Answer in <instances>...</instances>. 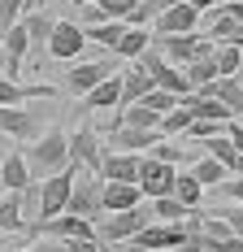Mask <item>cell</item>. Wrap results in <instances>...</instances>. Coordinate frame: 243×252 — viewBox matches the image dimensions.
Here are the masks:
<instances>
[{
  "label": "cell",
  "instance_id": "obj_33",
  "mask_svg": "<svg viewBox=\"0 0 243 252\" xmlns=\"http://www.w3.org/2000/svg\"><path fill=\"white\" fill-rule=\"evenodd\" d=\"M122 122H126V126H156V130H161V113H156V109H148L144 100H135V104H126Z\"/></svg>",
  "mask_w": 243,
  "mask_h": 252
},
{
  "label": "cell",
  "instance_id": "obj_12",
  "mask_svg": "<svg viewBox=\"0 0 243 252\" xmlns=\"http://www.w3.org/2000/svg\"><path fill=\"white\" fill-rule=\"evenodd\" d=\"M139 161H144V152H118V148H104L96 174L104 178V183H109V178H118V183H139Z\"/></svg>",
  "mask_w": 243,
  "mask_h": 252
},
{
  "label": "cell",
  "instance_id": "obj_19",
  "mask_svg": "<svg viewBox=\"0 0 243 252\" xmlns=\"http://www.w3.org/2000/svg\"><path fill=\"white\" fill-rule=\"evenodd\" d=\"M126 26L130 22H122V18H109V22H87L83 31H87V44H100V48H118L122 44V35H126Z\"/></svg>",
  "mask_w": 243,
  "mask_h": 252
},
{
  "label": "cell",
  "instance_id": "obj_23",
  "mask_svg": "<svg viewBox=\"0 0 243 252\" xmlns=\"http://www.w3.org/2000/svg\"><path fill=\"white\" fill-rule=\"evenodd\" d=\"M182 70H187V78H191V92L213 87V83H217V61H213V52H200V57H195V61H187Z\"/></svg>",
  "mask_w": 243,
  "mask_h": 252
},
{
  "label": "cell",
  "instance_id": "obj_32",
  "mask_svg": "<svg viewBox=\"0 0 243 252\" xmlns=\"http://www.w3.org/2000/svg\"><path fill=\"white\" fill-rule=\"evenodd\" d=\"M191 122H195V118H191V109L178 100L170 113H161V135H187V126H191Z\"/></svg>",
  "mask_w": 243,
  "mask_h": 252
},
{
  "label": "cell",
  "instance_id": "obj_29",
  "mask_svg": "<svg viewBox=\"0 0 243 252\" xmlns=\"http://www.w3.org/2000/svg\"><path fill=\"white\" fill-rule=\"evenodd\" d=\"M191 174L200 178L204 187H217V183H226V178H230V170L221 165L217 157H209V152H204V157H200V161H195V165H191Z\"/></svg>",
  "mask_w": 243,
  "mask_h": 252
},
{
  "label": "cell",
  "instance_id": "obj_40",
  "mask_svg": "<svg viewBox=\"0 0 243 252\" xmlns=\"http://www.w3.org/2000/svg\"><path fill=\"white\" fill-rule=\"evenodd\" d=\"M18 252H65V244H39V248H18Z\"/></svg>",
  "mask_w": 243,
  "mask_h": 252
},
{
  "label": "cell",
  "instance_id": "obj_13",
  "mask_svg": "<svg viewBox=\"0 0 243 252\" xmlns=\"http://www.w3.org/2000/svg\"><path fill=\"white\" fill-rule=\"evenodd\" d=\"M100 157H104V144H100L96 126H78L74 139H70V161L78 165V170H91V174H96V170H100Z\"/></svg>",
  "mask_w": 243,
  "mask_h": 252
},
{
  "label": "cell",
  "instance_id": "obj_18",
  "mask_svg": "<svg viewBox=\"0 0 243 252\" xmlns=\"http://www.w3.org/2000/svg\"><path fill=\"white\" fill-rule=\"evenodd\" d=\"M0 187L4 191H26L30 187V165H26L22 152H9L4 165H0Z\"/></svg>",
  "mask_w": 243,
  "mask_h": 252
},
{
  "label": "cell",
  "instance_id": "obj_45",
  "mask_svg": "<svg viewBox=\"0 0 243 252\" xmlns=\"http://www.w3.org/2000/svg\"><path fill=\"white\" fill-rule=\"evenodd\" d=\"M78 4H91V0H78Z\"/></svg>",
  "mask_w": 243,
  "mask_h": 252
},
{
  "label": "cell",
  "instance_id": "obj_5",
  "mask_svg": "<svg viewBox=\"0 0 243 252\" xmlns=\"http://www.w3.org/2000/svg\"><path fill=\"white\" fill-rule=\"evenodd\" d=\"M74 174H78V165H65V170H57V174H48V178H35L39 183V218H57V213H65V200H70V187H74ZM35 218V222H39Z\"/></svg>",
  "mask_w": 243,
  "mask_h": 252
},
{
  "label": "cell",
  "instance_id": "obj_39",
  "mask_svg": "<svg viewBox=\"0 0 243 252\" xmlns=\"http://www.w3.org/2000/svg\"><path fill=\"white\" fill-rule=\"evenodd\" d=\"M226 135H230V144L243 152V122H235V118H230V122H226Z\"/></svg>",
  "mask_w": 243,
  "mask_h": 252
},
{
  "label": "cell",
  "instance_id": "obj_24",
  "mask_svg": "<svg viewBox=\"0 0 243 252\" xmlns=\"http://www.w3.org/2000/svg\"><path fill=\"white\" fill-rule=\"evenodd\" d=\"M83 100H87V109H109V104H122V74H109L104 83H96Z\"/></svg>",
  "mask_w": 243,
  "mask_h": 252
},
{
  "label": "cell",
  "instance_id": "obj_9",
  "mask_svg": "<svg viewBox=\"0 0 243 252\" xmlns=\"http://www.w3.org/2000/svg\"><path fill=\"white\" fill-rule=\"evenodd\" d=\"M83 48H87V31H83V22H57L52 26L48 57H57V61H78Z\"/></svg>",
  "mask_w": 243,
  "mask_h": 252
},
{
  "label": "cell",
  "instance_id": "obj_1",
  "mask_svg": "<svg viewBox=\"0 0 243 252\" xmlns=\"http://www.w3.org/2000/svg\"><path fill=\"white\" fill-rule=\"evenodd\" d=\"M26 165H30V178H48L57 170H65L70 165V135L65 130H44L26 152Z\"/></svg>",
  "mask_w": 243,
  "mask_h": 252
},
{
  "label": "cell",
  "instance_id": "obj_26",
  "mask_svg": "<svg viewBox=\"0 0 243 252\" xmlns=\"http://www.w3.org/2000/svg\"><path fill=\"white\" fill-rule=\"evenodd\" d=\"M52 18H44V13H30L26 18V39H30V52L39 57V52H48V35H52Z\"/></svg>",
  "mask_w": 243,
  "mask_h": 252
},
{
  "label": "cell",
  "instance_id": "obj_10",
  "mask_svg": "<svg viewBox=\"0 0 243 252\" xmlns=\"http://www.w3.org/2000/svg\"><path fill=\"white\" fill-rule=\"evenodd\" d=\"M118 61H122L118 52H113V57H104V61H78V65L70 70V78H65V83H70V92H74V96H87L96 83H104L109 74H118Z\"/></svg>",
  "mask_w": 243,
  "mask_h": 252
},
{
  "label": "cell",
  "instance_id": "obj_14",
  "mask_svg": "<svg viewBox=\"0 0 243 252\" xmlns=\"http://www.w3.org/2000/svg\"><path fill=\"white\" fill-rule=\"evenodd\" d=\"M156 139H161L156 126H126V122H118V130L109 135V148H118V152H152Z\"/></svg>",
  "mask_w": 243,
  "mask_h": 252
},
{
  "label": "cell",
  "instance_id": "obj_2",
  "mask_svg": "<svg viewBox=\"0 0 243 252\" xmlns=\"http://www.w3.org/2000/svg\"><path fill=\"white\" fill-rule=\"evenodd\" d=\"M148 222H152V200H139V204H130V209H118V213H104L100 218V226H96V239L100 244H126L135 230H144Z\"/></svg>",
  "mask_w": 243,
  "mask_h": 252
},
{
  "label": "cell",
  "instance_id": "obj_7",
  "mask_svg": "<svg viewBox=\"0 0 243 252\" xmlns=\"http://www.w3.org/2000/svg\"><path fill=\"white\" fill-rule=\"evenodd\" d=\"M174 178H178V165H170V161H161V157L144 152V161H139V191H144L148 200H156V196H174Z\"/></svg>",
  "mask_w": 243,
  "mask_h": 252
},
{
  "label": "cell",
  "instance_id": "obj_21",
  "mask_svg": "<svg viewBox=\"0 0 243 252\" xmlns=\"http://www.w3.org/2000/svg\"><path fill=\"white\" fill-rule=\"evenodd\" d=\"M152 87H156V83H152V74H148L144 65L135 61V65H130V70L122 74V104H135V100H144V96L152 92Z\"/></svg>",
  "mask_w": 243,
  "mask_h": 252
},
{
  "label": "cell",
  "instance_id": "obj_28",
  "mask_svg": "<svg viewBox=\"0 0 243 252\" xmlns=\"http://www.w3.org/2000/svg\"><path fill=\"white\" fill-rule=\"evenodd\" d=\"M191 213L195 209H187L178 196H156V200H152V218H161V222H187Z\"/></svg>",
  "mask_w": 243,
  "mask_h": 252
},
{
  "label": "cell",
  "instance_id": "obj_22",
  "mask_svg": "<svg viewBox=\"0 0 243 252\" xmlns=\"http://www.w3.org/2000/svg\"><path fill=\"white\" fill-rule=\"evenodd\" d=\"M30 96H52V87L48 83H35V87H22L18 78H0V109L4 104H22V100H30Z\"/></svg>",
  "mask_w": 243,
  "mask_h": 252
},
{
  "label": "cell",
  "instance_id": "obj_31",
  "mask_svg": "<svg viewBox=\"0 0 243 252\" xmlns=\"http://www.w3.org/2000/svg\"><path fill=\"white\" fill-rule=\"evenodd\" d=\"M22 196L26 191H9V200H0V230H22Z\"/></svg>",
  "mask_w": 243,
  "mask_h": 252
},
{
  "label": "cell",
  "instance_id": "obj_20",
  "mask_svg": "<svg viewBox=\"0 0 243 252\" xmlns=\"http://www.w3.org/2000/svg\"><path fill=\"white\" fill-rule=\"evenodd\" d=\"M200 92H213L235 118H243V83H239V74H221L213 87H200Z\"/></svg>",
  "mask_w": 243,
  "mask_h": 252
},
{
  "label": "cell",
  "instance_id": "obj_34",
  "mask_svg": "<svg viewBox=\"0 0 243 252\" xmlns=\"http://www.w3.org/2000/svg\"><path fill=\"white\" fill-rule=\"evenodd\" d=\"M170 4H174V0H139V4L130 9L126 22H130V26H152V18H156L161 9H170Z\"/></svg>",
  "mask_w": 243,
  "mask_h": 252
},
{
  "label": "cell",
  "instance_id": "obj_15",
  "mask_svg": "<svg viewBox=\"0 0 243 252\" xmlns=\"http://www.w3.org/2000/svg\"><path fill=\"white\" fill-rule=\"evenodd\" d=\"M0 57H4V74L18 78V70L26 65L30 57V39H26V22H13L4 31V44H0Z\"/></svg>",
  "mask_w": 243,
  "mask_h": 252
},
{
  "label": "cell",
  "instance_id": "obj_42",
  "mask_svg": "<svg viewBox=\"0 0 243 252\" xmlns=\"http://www.w3.org/2000/svg\"><path fill=\"white\" fill-rule=\"evenodd\" d=\"M22 4H26V9H35V4H39V0H22Z\"/></svg>",
  "mask_w": 243,
  "mask_h": 252
},
{
  "label": "cell",
  "instance_id": "obj_37",
  "mask_svg": "<svg viewBox=\"0 0 243 252\" xmlns=\"http://www.w3.org/2000/svg\"><path fill=\"white\" fill-rule=\"evenodd\" d=\"M213 191H217V196H226V200H239V204H243V174H230L226 183H217Z\"/></svg>",
  "mask_w": 243,
  "mask_h": 252
},
{
  "label": "cell",
  "instance_id": "obj_16",
  "mask_svg": "<svg viewBox=\"0 0 243 252\" xmlns=\"http://www.w3.org/2000/svg\"><path fill=\"white\" fill-rule=\"evenodd\" d=\"M0 130L9 139H39V122H35V113L22 109V104H4L0 109Z\"/></svg>",
  "mask_w": 243,
  "mask_h": 252
},
{
  "label": "cell",
  "instance_id": "obj_17",
  "mask_svg": "<svg viewBox=\"0 0 243 252\" xmlns=\"http://www.w3.org/2000/svg\"><path fill=\"white\" fill-rule=\"evenodd\" d=\"M148 200L144 191H139V183H118V178H109L104 183V213H118V209H130V204Z\"/></svg>",
  "mask_w": 243,
  "mask_h": 252
},
{
  "label": "cell",
  "instance_id": "obj_41",
  "mask_svg": "<svg viewBox=\"0 0 243 252\" xmlns=\"http://www.w3.org/2000/svg\"><path fill=\"white\" fill-rule=\"evenodd\" d=\"M187 4H195V9H200V13H204V9H213V4H217V0H187Z\"/></svg>",
  "mask_w": 243,
  "mask_h": 252
},
{
  "label": "cell",
  "instance_id": "obj_6",
  "mask_svg": "<svg viewBox=\"0 0 243 252\" xmlns=\"http://www.w3.org/2000/svg\"><path fill=\"white\" fill-rule=\"evenodd\" d=\"M156 48L165 52L170 61H178V65H187V61H195L200 52H213V35L209 31H178V35H156Z\"/></svg>",
  "mask_w": 243,
  "mask_h": 252
},
{
  "label": "cell",
  "instance_id": "obj_35",
  "mask_svg": "<svg viewBox=\"0 0 243 252\" xmlns=\"http://www.w3.org/2000/svg\"><path fill=\"white\" fill-rule=\"evenodd\" d=\"M152 157H161V161H170V165H178V161L187 157V148H182V144H174V139H165V135H161V139H156V148H152Z\"/></svg>",
  "mask_w": 243,
  "mask_h": 252
},
{
  "label": "cell",
  "instance_id": "obj_46",
  "mask_svg": "<svg viewBox=\"0 0 243 252\" xmlns=\"http://www.w3.org/2000/svg\"><path fill=\"white\" fill-rule=\"evenodd\" d=\"M0 148H4V135H0Z\"/></svg>",
  "mask_w": 243,
  "mask_h": 252
},
{
  "label": "cell",
  "instance_id": "obj_36",
  "mask_svg": "<svg viewBox=\"0 0 243 252\" xmlns=\"http://www.w3.org/2000/svg\"><path fill=\"white\" fill-rule=\"evenodd\" d=\"M22 0H0V31H9V26L18 22V18H22Z\"/></svg>",
  "mask_w": 243,
  "mask_h": 252
},
{
  "label": "cell",
  "instance_id": "obj_25",
  "mask_svg": "<svg viewBox=\"0 0 243 252\" xmlns=\"http://www.w3.org/2000/svg\"><path fill=\"white\" fill-rule=\"evenodd\" d=\"M148 44H152V31H148V26H126V35H122V44L113 52H118L122 61H135Z\"/></svg>",
  "mask_w": 243,
  "mask_h": 252
},
{
  "label": "cell",
  "instance_id": "obj_27",
  "mask_svg": "<svg viewBox=\"0 0 243 252\" xmlns=\"http://www.w3.org/2000/svg\"><path fill=\"white\" fill-rule=\"evenodd\" d=\"M174 196L187 204V209H200V204H204V183H200V178L187 170V174H178V178H174Z\"/></svg>",
  "mask_w": 243,
  "mask_h": 252
},
{
  "label": "cell",
  "instance_id": "obj_8",
  "mask_svg": "<svg viewBox=\"0 0 243 252\" xmlns=\"http://www.w3.org/2000/svg\"><path fill=\"white\" fill-rule=\"evenodd\" d=\"M30 235H57V239H96V222L78 218V213H57V218H39Z\"/></svg>",
  "mask_w": 243,
  "mask_h": 252
},
{
  "label": "cell",
  "instance_id": "obj_44",
  "mask_svg": "<svg viewBox=\"0 0 243 252\" xmlns=\"http://www.w3.org/2000/svg\"><path fill=\"white\" fill-rule=\"evenodd\" d=\"M239 83H243V65H239Z\"/></svg>",
  "mask_w": 243,
  "mask_h": 252
},
{
  "label": "cell",
  "instance_id": "obj_30",
  "mask_svg": "<svg viewBox=\"0 0 243 252\" xmlns=\"http://www.w3.org/2000/svg\"><path fill=\"white\" fill-rule=\"evenodd\" d=\"M213 61H217V78L221 74H239L243 48H239V44H213Z\"/></svg>",
  "mask_w": 243,
  "mask_h": 252
},
{
  "label": "cell",
  "instance_id": "obj_11",
  "mask_svg": "<svg viewBox=\"0 0 243 252\" xmlns=\"http://www.w3.org/2000/svg\"><path fill=\"white\" fill-rule=\"evenodd\" d=\"M200 26V9L187 4V0H174L170 9H161L156 18H152V35H178V31H195Z\"/></svg>",
  "mask_w": 243,
  "mask_h": 252
},
{
  "label": "cell",
  "instance_id": "obj_4",
  "mask_svg": "<svg viewBox=\"0 0 243 252\" xmlns=\"http://www.w3.org/2000/svg\"><path fill=\"white\" fill-rule=\"evenodd\" d=\"M65 213H78V218H87V222H100V218H104V178L91 174V170H87V174H74Z\"/></svg>",
  "mask_w": 243,
  "mask_h": 252
},
{
  "label": "cell",
  "instance_id": "obj_43",
  "mask_svg": "<svg viewBox=\"0 0 243 252\" xmlns=\"http://www.w3.org/2000/svg\"><path fill=\"white\" fill-rule=\"evenodd\" d=\"M4 235H9V230H0V252H4Z\"/></svg>",
  "mask_w": 243,
  "mask_h": 252
},
{
  "label": "cell",
  "instance_id": "obj_3",
  "mask_svg": "<svg viewBox=\"0 0 243 252\" xmlns=\"http://www.w3.org/2000/svg\"><path fill=\"white\" fill-rule=\"evenodd\" d=\"M135 61H139V65H144L148 74H152V83H156V87L174 92L178 100H182V96L191 92V78H187V70H182V65H174V61H170V57H165L161 48H156V44H148V48L139 52Z\"/></svg>",
  "mask_w": 243,
  "mask_h": 252
},
{
  "label": "cell",
  "instance_id": "obj_38",
  "mask_svg": "<svg viewBox=\"0 0 243 252\" xmlns=\"http://www.w3.org/2000/svg\"><path fill=\"white\" fill-rule=\"evenodd\" d=\"M217 218L235 230V235H243V204H226V209H217Z\"/></svg>",
  "mask_w": 243,
  "mask_h": 252
}]
</instances>
